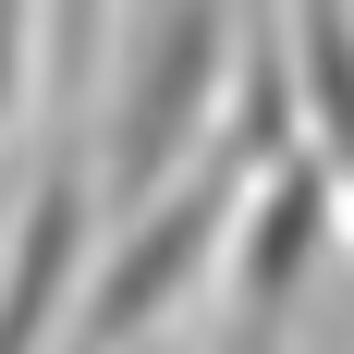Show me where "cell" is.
<instances>
[{"label": "cell", "instance_id": "cell-1", "mask_svg": "<svg viewBox=\"0 0 354 354\" xmlns=\"http://www.w3.org/2000/svg\"><path fill=\"white\" fill-rule=\"evenodd\" d=\"M245 25H257V0H147L98 49L110 86H98V159H86L98 208H147L159 183H183L208 159V135L232 122Z\"/></svg>", "mask_w": 354, "mask_h": 354}, {"label": "cell", "instance_id": "cell-5", "mask_svg": "<svg viewBox=\"0 0 354 354\" xmlns=\"http://www.w3.org/2000/svg\"><path fill=\"white\" fill-rule=\"evenodd\" d=\"M110 12H122V0H49V73H62V86H86V73H98Z\"/></svg>", "mask_w": 354, "mask_h": 354}, {"label": "cell", "instance_id": "cell-7", "mask_svg": "<svg viewBox=\"0 0 354 354\" xmlns=\"http://www.w3.org/2000/svg\"><path fill=\"white\" fill-rule=\"evenodd\" d=\"M0 220H12V196H0Z\"/></svg>", "mask_w": 354, "mask_h": 354}, {"label": "cell", "instance_id": "cell-4", "mask_svg": "<svg viewBox=\"0 0 354 354\" xmlns=\"http://www.w3.org/2000/svg\"><path fill=\"white\" fill-rule=\"evenodd\" d=\"M37 73H49V0H0V147H12V122H25Z\"/></svg>", "mask_w": 354, "mask_h": 354}, {"label": "cell", "instance_id": "cell-6", "mask_svg": "<svg viewBox=\"0 0 354 354\" xmlns=\"http://www.w3.org/2000/svg\"><path fill=\"white\" fill-rule=\"evenodd\" d=\"M318 354H354V342H318Z\"/></svg>", "mask_w": 354, "mask_h": 354}, {"label": "cell", "instance_id": "cell-2", "mask_svg": "<svg viewBox=\"0 0 354 354\" xmlns=\"http://www.w3.org/2000/svg\"><path fill=\"white\" fill-rule=\"evenodd\" d=\"M330 245H342V196H330V171L293 147V159H269V171H245V196H232V232H220V330H232V354H281V330L306 318V293H318Z\"/></svg>", "mask_w": 354, "mask_h": 354}, {"label": "cell", "instance_id": "cell-3", "mask_svg": "<svg viewBox=\"0 0 354 354\" xmlns=\"http://www.w3.org/2000/svg\"><path fill=\"white\" fill-rule=\"evenodd\" d=\"M86 232H98V183L86 159H37V183L0 220V354H62L73 293H86Z\"/></svg>", "mask_w": 354, "mask_h": 354}]
</instances>
